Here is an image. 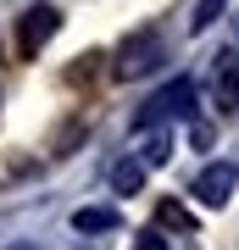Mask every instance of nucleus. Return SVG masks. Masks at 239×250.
<instances>
[{
    "instance_id": "nucleus-6",
    "label": "nucleus",
    "mask_w": 239,
    "mask_h": 250,
    "mask_svg": "<svg viewBox=\"0 0 239 250\" xmlns=\"http://www.w3.org/2000/svg\"><path fill=\"white\" fill-rule=\"evenodd\" d=\"M72 228H78V233H111L117 228V211H111V206H84V211L72 217Z\"/></svg>"
},
{
    "instance_id": "nucleus-10",
    "label": "nucleus",
    "mask_w": 239,
    "mask_h": 250,
    "mask_svg": "<svg viewBox=\"0 0 239 250\" xmlns=\"http://www.w3.org/2000/svg\"><path fill=\"white\" fill-rule=\"evenodd\" d=\"M161 223H173V228H189V217H184V206H173V200H167V206H161Z\"/></svg>"
},
{
    "instance_id": "nucleus-9",
    "label": "nucleus",
    "mask_w": 239,
    "mask_h": 250,
    "mask_svg": "<svg viewBox=\"0 0 239 250\" xmlns=\"http://www.w3.org/2000/svg\"><path fill=\"white\" fill-rule=\"evenodd\" d=\"M167 156H173V139H167V134H156L151 145H145V167H161Z\"/></svg>"
},
{
    "instance_id": "nucleus-2",
    "label": "nucleus",
    "mask_w": 239,
    "mask_h": 250,
    "mask_svg": "<svg viewBox=\"0 0 239 250\" xmlns=\"http://www.w3.org/2000/svg\"><path fill=\"white\" fill-rule=\"evenodd\" d=\"M161 62V39L151 34V28H145V34H133L123 50H117V78H145V72H151Z\"/></svg>"
},
{
    "instance_id": "nucleus-1",
    "label": "nucleus",
    "mask_w": 239,
    "mask_h": 250,
    "mask_svg": "<svg viewBox=\"0 0 239 250\" xmlns=\"http://www.w3.org/2000/svg\"><path fill=\"white\" fill-rule=\"evenodd\" d=\"M56 28H62V11H56V6H28L22 22H17V50L22 56H39L44 45H50Z\"/></svg>"
},
{
    "instance_id": "nucleus-7",
    "label": "nucleus",
    "mask_w": 239,
    "mask_h": 250,
    "mask_svg": "<svg viewBox=\"0 0 239 250\" xmlns=\"http://www.w3.org/2000/svg\"><path fill=\"white\" fill-rule=\"evenodd\" d=\"M139 184H145V161H117L111 167V189L117 195H139Z\"/></svg>"
},
{
    "instance_id": "nucleus-5",
    "label": "nucleus",
    "mask_w": 239,
    "mask_h": 250,
    "mask_svg": "<svg viewBox=\"0 0 239 250\" xmlns=\"http://www.w3.org/2000/svg\"><path fill=\"white\" fill-rule=\"evenodd\" d=\"M212 100H217L222 117L239 111V56H234V50H222L217 67H212Z\"/></svg>"
},
{
    "instance_id": "nucleus-11",
    "label": "nucleus",
    "mask_w": 239,
    "mask_h": 250,
    "mask_svg": "<svg viewBox=\"0 0 239 250\" xmlns=\"http://www.w3.org/2000/svg\"><path fill=\"white\" fill-rule=\"evenodd\" d=\"M133 250H167V245H161V233L151 228V233H145V239H139V245H133Z\"/></svg>"
},
{
    "instance_id": "nucleus-4",
    "label": "nucleus",
    "mask_w": 239,
    "mask_h": 250,
    "mask_svg": "<svg viewBox=\"0 0 239 250\" xmlns=\"http://www.w3.org/2000/svg\"><path fill=\"white\" fill-rule=\"evenodd\" d=\"M234 184H239V172H234V161H212V167H200V178H195V200L200 206H228L234 195Z\"/></svg>"
},
{
    "instance_id": "nucleus-8",
    "label": "nucleus",
    "mask_w": 239,
    "mask_h": 250,
    "mask_svg": "<svg viewBox=\"0 0 239 250\" xmlns=\"http://www.w3.org/2000/svg\"><path fill=\"white\" fill-rule=\"evenodd\" d=\"M222 11H228V0H200L195 6V17H189V28H195V34H206V28H212Z\"/></svg>"
},
{
    "instance_id": "nucleus-3",
    "label": "nucleus",
    "mask_w": 239,
    "mask_h": 250,
    "mask_svg": "<svg viewBox=\"0 0 239 250\" xmlns=\"http://www.w3.org/2000/svg\"><path fill=\"white\" fill-rule=\"evenodd\" d=\"M189 106H195V83H189V78H173L167 89H156V95H151V106L139 111V123L151 128V123H161V117H184Z\"/></svg>"
}]
</instances>
